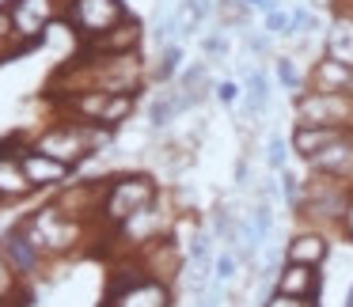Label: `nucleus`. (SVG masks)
Instances as JSON below:
<instances>
[{
    "mask_svg": "<svg viewBox=\"0 0 353 307\" xmlns=\"http://www.w3.org/2000/svg\"><path fill=\"white\" fill-rule=\"evenodd\" d=\"M323 277L315 266H300V262H281V269L274 273V292H289V296L319 299Z\"/></svg>",
    "mask_w": 353,
    "mask_h": 307,
    "instance_id": "a211bd4d",
    "label": "nucleus"
},
{
    "mask_svg": "<svg viewBox=\"0 0 353 307\" xmlns=\"http://www.w3.org/2000/svg\"><path fill=\"white\" fill-rule=\"evenodd\" d=\"M19 137L0 140V201H27L34 193V186L27 182L23 163H19Z\"/></svg>",
    "mask_w": 353,
    "mask_h": 307,
    "instance_id": "ddd939ff",
    "label": "nucleus"
},
{
    "mask_svg": "<svg viewBox=\"0 0 353 307\" xmlns=\"http://www.w3.org/2000/svg\"><path fill=\"white\" fill-rule=\"evenodd\" d=\"M27 54L23 42H19L16 27H12V16H8V4H0V61H12V57Z\"/></svg>",
    "mask_w": 353,
    "mask_h": 307,
    "instance_id": "b1692460",
    "label": "nucleus"
},
{
    "mask_svg": "<svg viewBox=\"0 0 353 307\" xmlns=\"http://www.w3.org/2000/svg\"><path fill=\"white\" fill-rule=\"evenodd\" d=\"M243 42H247V54L251 57H274V39H270L266 31L262 34H243Z\"/></svg>",
    "mask_w": 353,
    "mask_h": 307,
    "instance_id": "473e14b6",
    "label": "nucleus"
},
{
    "mask_svg": "<svg viewBox=\"0 0 353 307\" xmlns=\"http://www.w3.org/2000/svg\"><path fill=\"white\" fill-rule=\"evenodd\" d=\"M281 198H285V205L296 213V205H300V198H304V178L300 175H292L289 167L281 171Z\"/></svg>",
    "mask_w": 353,
    "mask_h": 307,
    "instance_id": "c85d7f7f",
    "label": "nucleus"
},
{
    "mask_svg": "<svg viewBox=\"0 0 353 307\" xmlns=\"http://www.w3.org/2000/svg\"><path fill=\"white\" fill-rule=\"evenodd\" d=\"M31 299V284L12 269V262L0 254V304L4 307H27Z\"/></svg>",
    "mask_w": 353,
    "mask_h": 307,
    "instance_id": "412c9836",
    "label": "nucleus"
},
{
    "mask_svg": "<svg viewBox=\"0 0 353 307\" xmlns=\"http://www.w3.org/2000/svg\"><path fill=\"white\" fill-rule=\"evenodd\" d=\"M307 87H315V92H342V95H353V69L323 54L319 61H312V69H307Z\"/></svg>",
    "mask_w": 353,
    "mask_h": 307,
    "instance_id": "aec40b11",
    "label": "nucleus"
},
{
    "mask_svg": "<svg viewBox=\"0 0 353 307\" xmlns=\"http://www.w3.org/2000/svg\"><path fill=\"white\" fill-rule=\"evenodd\" d=\"M350 129H330V125H292L289 148L300 163H307L312 156H319L323 148H330L334 140H342Z\"/></svg>",
    "mask_w": 353,
    "mask_h": 307,
    "instance_id": "6ab92c4d",
    "label": "nucleus"
},
{
    "mask_svg": "<svg viewBox=\"0 0 353 307\" xmlns=\"http://www.w3.org/2000/svg\"><path fill=\"white\" fill-rule=\"evenodd\" d=\"M221 296H224V288H209L205 296H201L198 307H221Z\"/></svg>",
    "mask_w": 353,
    "mask_h": 307,
    "instance_id": "c9c22d12",
    "label": "nucleus"
},
{
    "mask_svg": "<svg viewBox=\"0 0 353 307\" xmlns=\"http://www.w3.org/2000/svg\"><path fill=\"white\" fill-rule=\"evenodd\" d=\"M262 307H319L315 299H304V296H289V292H270L262 299Z\"/></svg>",
    "mask_w": 353,
    "mask_h": 307,
    "instance_id": "2f4dec72",
    "label": "nucleus"
},
{
    "mask_svg": "<svg viewBox=\"0 0 353 307\" xmlns=\"http://www.w3.org/2000/svg\"><path fill=\"white\" fill-rule=\"evenodd\" d=\"M323 54L353 69V4H334L327 34H323Z\"/></svg>",
    "mask_w": 353,
    "mask_h": 307,
    "instance_id": "2eb2a0df",
    "label": "nucleus"
},
{
    "mask_svg": "<svg viewBox=\"0 0 353 307\" xmlns=\"http://www.w3.org/2000/svg\"><path fill=\"white\" fill-rule=\"evenodd\" d=\"M243 4H251V8H254V12H262V16H266V12H274V8H281L277 0H243Z\"/></svg>",
    "mask_w": 353,
    "mask_h": 307,
    "instance_id": "e433bc0d",
    "label": "nucleus"
},
{
    "mask_svg": "<svg viewBox=\"0 0 353 307\" xmlns=\"http://www.w3.org/2000/svg\"><path fill=\"white\" fill-rule=\"evenodd\" d=\"M312 175H327V178H342L353 186V133H345L342 140H334L330 148H323L319 156L304 163Z\"/></svg>",
    "mask_w": 353,
    "mask_h": 307,
    "instance_id": "f3484780",
    "label": "nucleus"
},
{
    "mask_svg": "<svg viewBox=\"0 0 353 307\" xmlns=\"http://www.w3.org/2000/svg\"><path fill=\"white\" fill-rule=\"evenodd\" d=\"M103 307H175V284L148 277L137 258H118Z\"/></svg>",
    "mask_w": 353,
    "mask_h": 307,
    "instance_id": "20e7f679",
    "label": "nucleus"
},
{
    "mask_svg": "<svg viewBox=\"0 0 353 307\" xmlns=\"http://www.w3.org/2000/svg\"><path fill=\"white\" fill-rule=\"evenodd\" d=\"M0 254H4V258L12 262V269H16V273L23 277L27 284H34V281L42 277V269L50 266L46 254H42L39 246H34L31 239H27L23 231H19V224H12V228L4 231V235H0Z\"/></svg>",
    "mask_w": 353,
    "mask_h": 307,
    "instance_id": "f8f14e48",
    "label": "nucleus"
},
{
    "mask_svg": "<svg viewBox=\"0 0 353 307\" xmlns=\"http://www.w3.org/2000/svg\"><path fill=\"white\" fill-rule=\"evenodd\" d=\"M57 110L77 122H88V125H103V129H118L133 118L137 110V95H122V92H72L65 99H57Z\"/></svg>",
    "mask_w": 353,
    "mask_h": 307,
    "instance_id": "423d86ee",
    "label": "nucleus"
},
{
    "mask_svg": "<svg viewBox=\"0 0 353 307\" xmlns=\"http://www.w3.org/2000/svg\"><path fill=\"white\" fill-rule=\"evenodd\" d=\"M292 114H296V125H330V129L353 133V95L304 87L292 95Z\"/></svg>",
    "mask_w": 353,
    "mask_h": 307,
    "instance_id": "1a4fd4ad",
    "label": "nucleus"
},
{
    "mask_svg": "<svg viewBox=\"0 0 353 307\" xmlns=\"http://www.w3.org/2000/svg\"><path fill=\"white\" fill-rule=\"evenodd\" d=\"M19 231H23V235L31 239L42 254H46V262L72 258V254L84 251L88 239L99 235L92 224L69 216L61 205H57V201H46V205H39L34 213H27L23 220H19Z\"/></svg>",
    "mask_w": 353,
    "mask_h": 307,
    "instance_id": "f257e3e1",
    "label": "nucleus"
},
{
    "mask_svg": "<svg viewBox=\"0 0 353 307\" xmlns=\"http://www.w3.org/2000/svg\"><path fill=\"white\" fill-rule=\"evenodd\" d=\"M0 307H4V304H0Z\"/></svg>",
    "mask_w": 353,
    "mask_h": 307,
    "instance_id": "a19ab883",
    "label": "nucleus"
},
{
    "mask_svg": "<svg viewBox=\"0 0 353 307\" xmlns=\"http://www.w3.org/2000/svg\"><path fill=\"white\" fill-rule=\"evenodd\" d=\"M0 205H4V201H0Z\"/></svg>",
    "mask_w": 353,
    "mask_h": 307,
    "instance_id": "ea45409f",
    "label": "nucleus"
},
{
    "mask_svg": "<svg viewBox=\"0 0 353 307\" xmlns=\"http://www.w3.org/2000/svg\"><path fill=\"white\" fill-rule=\"evenodd\" d=\"M285 262H300V266H315L323 269V262L330 258V231L323 228H300L289 235V243H285L281 251Z\"/></svg>",
    "mask_w": 353,
    "mask_h": 307,
    "instance_id": "4468645a",
    "label": "nucleus"
},
{
    "mask_svg": "<svg viewBox=\"0 0 353 307\" xmlns=\"http://www.w3.org/2000/svg\"><path fill=\"white\" fill-rule=\"evenodd\" d=\"M239 266H243V258H239L232 246H224V251L213 258V288H224V284L239 273Z\"/></svg>",
    "mask_w": 353,
    "mask_h": 307,
    "instance_id": "a878e982",
    "label": "nucleus"
},
{
    "mask_svg": "<svg viewBox=\"0 0 353 307\" xmlns=\"http://www.w3.org/2000/svg\"><path fill=\"white\" fill-rule=\"evenodd\" d=\"M274 72H277V84H281L285 92H304L307 87V80L300 76V69H296L292 57H274Z\"/></svg>",
    "mask_w": 353,
    "mask_h": 307,
    "instance_id": "bb28decb",
    "label": "nucleus"
},
{
    "mask_svg": "<svg viewBox=\"0 0 353 307\" xmlns=\"http://www.w3.org/2000/svg\"><path fill=\"white\" fill-rule=\"evenodd\" d=\"M125 16H133L125 0H65L61 23L72 31L77 42H95L107 31H114Z\"/></svg>",
    "mask_w": 353,
    "mask_h": 307,
    "instance_id": "0eeeda50",
    "label": "nucleus"
},
{
    "mask_svg": "<svg viewBox=\"0 0 353 307\" xmlns=\"http://www.w3.org/2000/svg\"><path fill=\"white\" fill-rule=\"evenodd\" d=\"M156 198H160V182L148 171H125V175L103 178V201H99V216H95V231L110 235L118 224H125L133 213L152 205Z\"/></svg>",
    "mask_w": 353,
    "mask_h": 307,
    "instance_id": "7ed1b4c3",
    "label": "nucleus"
},
{
    "mask_svg": "<svg viewBox=\"0 0 353 307\" xmlns=\"http://www.w3.org/2000/svg\"><path fill=\"white\" fill-rule=\"evenodd\" d=\"M262 31H266L270 39H289V12H285V8L266 12V23H262Z\"/></svg>",
    "mask_w": 353,
    "mask_h": 307,
    "instance_id": "7c9ffc66",
    "label": "nucleus"
},
{
    "mask_svg": "<svg viewBox=\"0 0 353 307\" xmlns=\"http://www.w3.org/2000/svg\"><path fill=\"white\" fill-rule=\"evenodd\" d=\"M345 307H353V284L345 288Z\"/></svg>",
    "mask_w": 353,
    "mask_h": 307,
    "instance_id": "58836bf2",
    "label": "nucleus"
},
{
    "mask_svg": "<svg viewBox=\"0 0 353 307\" xmlns=\"http://www.w3.org/2000/svg\"><path fill=\"white\" fill-rule=\"evenodd\" d=\"M141 46H145V23H141L137 16H125L122 23H118L114 31H107L103 39L80 42V50H88V54H137Z\"/></svg>",
    "mask_w": 353,
    "mask_h": 307,
    "instance_id": "dca6fc26",
    "label": "nucleus"
},
{
    "mask_svg": "<svg viewBox=\"0 0 353 307\" xmlns=\"http://www.w3.org/2000/svg\"><path fill=\"white\" fill-rule=\"evenodd\" d=\"M4 4H8L12 27H16L27 54L34 46H42L46 34L54 31V23H61L65 16V0H4Z\"/></svg>",
    "mask_w": 353,
    "mask_h": 307,
    "instance_id": "9d476101",
    "label": "nucleus"
},
{
    "mask_svg": "<svg viewBox=\"0 0 353 307\" xmlns=\"http://www.w3.org/2000/svg\"><path fill=\"white\" fill-rule=\"evenodd\" d=\"M175 231V216L163 209V201L156 198L152 205H145L141 213H133L125 224H118L114 231H110V243H122V251H118V258H137L141 251H145L148 243H156V239L171 235Z\"/></svg>",
    "mask_w": 353,
    "mask_h": 307,
    "instance_id": "6e6552de",
    "label": "nucleus"
},
{
    "mask_svg": "<svg viewBox=\"0 0 353 307\" xmlns=\"http://www.w3.org/2000/svg\"><path fill=\"white\" fill-rule=\"evenodd\" d=\"M224 50H228V31H224V27L221 31H209L205 39H201V54L205 57H221Z\"/></svg>",
    "mask_w": 353,
    "mask_h": 307,
    "instance_id": "72a5a7b5",
    "label": "nucleus"
},
{
    "mask_svg": "<svg viewBox=\"0 0 353 307\" xmlns=\"http://www.w3.org/2000/svg\"><path fill=\"white\" fill-rule=\"evenodd\" d=\"M213 95L221 107H236V103H243V84H236V80H216Z\"/></svg>",
    "mask_w": 353,
    "mask_h": 307,
    "instance_id": "c756f323",
    "label": "nucleus"
},
{
    "mask_svg": "<svg viewBox=\"0 0 353 307\" xmlns=\"http://www.w3.org/2000/svg\"><path fill=\"white\" fill-rule=\"evenodd\" d=\"M353 186L342 182V178H327V175H312L307 171L304 178V198L296 205V220L304 228H323V231H338V220H342L345 198H350Z\"/></svg>",
    "mask_w": 353,
    "mask_h": 307,
    "instance_id": "39448f33",
    "label": "nucleus"
},
{
    "mask_svg": "<svg viewBox=\"0 0 353 307\" xmlns=\"http://www.w3.org/2000/svg\"><path fill=\"white\" fill-rule=\"evenodd\" d=\"M110 137H114V129H103V125H88V122H77V118L61 114L57 122H50L46 129L34 133L31 145L39 148V152L54 156V160L69 163L72 171L80 167L84 160H92L99 148L110 145Z\"/></svg>",
    "mask_w": 353,
    "mask_h": 307,
    "instance_id": "f03ea898",
    "label": "nucleus"
},
{
    "mask_svg": "<svg viewBox=\"0 0 353 307\" xmlns=\"http://www.w3.org/2000/svg\"><path fill=\"white\" fill-rule=\"evenodd\" d=\"M179 72H183V42H163L160 46V57H156V80H175Z\"/></svg>",
    "mask_w": 353,
    "mask_h": 307,
    "instance_id": "5701e85b",
    "label": "nucleus"
},
{
    "mask_svg": "<svg viewBox=\"0 0 353 307\" xmlns=\"http://www.w3.org/2000/svg\"><path fill=\"white\" fill-rule=\"evenodd\" d=\"M247 224H251V231L266 243V239L274 235V205H270L266 198H259L251 205V213H247Z\"/></svg>",
    "mask_w": 353,
    "mask_h": 307,
    "instance_id": "393cba45",
    "label": "nucleus"
},
{
    "mask_svg": "<svg viewBox=\"0 0 353 307\" xmlns=\"http://www.w3.org/2000/svg\"><path fill=\"white\" fill-rule=\"evenodd\" d=\"M19 163H23V175H27V182L34 186V193H39V190H61V186L72 178L69 163H61V160H54V156L39 152L31 140L19 145Z\"/></svg>",
    "mask_w": 353,
    "mask_h": 307,
    "instance_id": "9b49d317",
    "label": "nucleus"
},
{
    "mask_svg": "<svg viewBox=\"0 0 353 307\" xmlns=\"http://www.w3.org/2000/svg\"><path fill=\"white\" fill-rule=\"evenodd\" d=\"M289 152H292L289 137H270V145H266V167L281 175V171L289 167Z\"/></svg>",
    "mask_w": 353,
    "mask_h": 307,
    "instance_id": "cd10ccee",
    "label": "nucleus"
},
{
    "mask_svg": "<svg viewBox=\"0 0 353 307\" xmlns=\"http://www.w3.org/2000/svg\"><path fill=\"white\" fill-rule=\"evenodd\" d=\"M338 235H342L345 243H353V190H350V198H345L342 220H338Z\"/></svg>",
    "mask_w": 353,
    "mask_h": 307,
    "instance_id": "f704fd0d",
    "label": "nucleus"
},
{
    "mask_svg": "<svg viewBox=\"0 0 353 307\" xmlns=\"http://www.w3.org/2000/svg\"><path fill=\"white\" fill-rule=\"evenodd\" d=\"M247 167H251V163H247V156H243V160L236 163V186H247Z\"/></svg>",
    "mask_w": 353,
    "mask_h": 307,
    "instance_id": "4c0bfd02",
    "label": "nucleus"
},
{
    "mask_svg": "<svg viewBox=\"0 0 353 307\" xmlns=\"http://www.w3.org/2000/svg\"><path fill=\"white\" fill-rule=\"evenodd\" d=\"M270 103V76L254 65H247V76H243V110L247 114H262Z\"/></svg>",
    "mask_w": 353,
    "mask_h": 307,
    "instance_id": "4be33fe9",
    "label": "nucleus"
}]
</instances>
